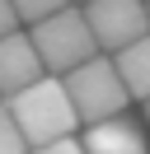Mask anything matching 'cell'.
<instances>
[{"mask_svg": "<svg viewBox=\"0 0 150 154\" xmlns=\"http://www.w3.org/2000/svg\"><path fill=\"white\" fill-rule=\"evenodd\" d=\"M145 131H150V98H145Z\"/></svg>", "mask_w": 150, "mask_h": 154, "instance_id": "cell-12", "label": "cell"}, {"mask_svg": "<svg viewBox=\"0 0 150 154\" xmlns=\"http://www.w3.org/2000/svg\"><path fill=\"white\" fill-rule=\"evenodd\" d=\"M5 107H9V117H14L19 135L28 140V149L52 145V140H66V135L80 131V117H75V107H70V94H66V84L56 75L33 79V84L19 89Z\"/></svg>", "mask_w": 150, "mask_h": 154, "instance_id": "cell-1", "label": "cell"}, {"mask_svg": "<svg viewBox=\"0 0 150 154\" xmlns=\"http://www.w3.org/2000/svg\"><path fill=\"white\" fill-rule=\"evenodd\" d=\"M80 145H84V154H150V131H145V122L117 112L103 122H89Z\"/></svg>", "mask_w": 150, "mask_h": 154, "instance_id": "cell-5", "label": "cell"}, {"mask_svg": "<svg viewBox=\"0 0 150 154\" xmlns=\"http://www.w3.org/2000/svg\"><path fill=\"white\" fill-rule=\"evenodd\" d=\"M28 42H33L42 70L56 75V79H66L75 66H84L89 56H99V42H94L89 23H84V10H75V5H66V10L47 14L42 23H33L28 28Z\"/></svg>", "mask_w": 150, "mask_h": 154, "instance_id": "cell-2", "label": "cell"}, {"mask_svg": "<svg viewBox=\"0 0 150 154\" xmlns=\"http://www.w3.org/2000/svg\"><path fill=\"white\" fill-rule=\"evenodd\" d=\"M0 154H28V140L19 135V126H14L5 103H0Z\"/></svg>", "mask_w": 150, "mask_h": 154, "instance_id": "cell-9", "label": "cell"}, {"mask_svg": "<svg viewBox=\"0 0 150 154\" xmlns=\"http://www.w3.org/2000/svg\"><path fill=\"white\" fill-rule=\"evenodd\" d=\"M14 5V14H19V23H42L47 14H56V10H66L70 0H9Z\"/></svg>", "mask_w": 150, "mask_h": 154, "instance_id": "cell-8", "label": "cell"}, {"mask_svg": "<svg viewBox=\"0 0 150 154\" xmlns=\"http://www.w3.org/2000/svg\"><path fill=\"white\" fill-rule=\"evenodd\" d=\"M61 84H66V94H70V107H75V117H80V126L103 122V117H117V112H127V103H131V94H127V84H122L112 56H89L84 66H75Z\"/></svg>", "mask_w": 150, "mask_h": 154, "instance_id": "cell-3", "label": "cell"}, {"mask_svg": "<svg viewBox=\"0 0 150 154\" xmlns=\"http://www.w3.org/2000/svg\"><path fill=\"white\" fill-rule=\"evenodd\" d=\"M42 61H38L33 42H28V33H9V38H0V94L14 98L19 89H28L33 79H42Z\"/></svg>", "mask_w": 150, "mask_h": 154, "instance_id": "cell-6", "label": "cell"}, {"mask_svg": "<svg viewBox=\"0 0 150 154\" xmlns=\"http://www.w3.org/2000/svg\"><path fill=\"white\" fill-rule=\"evenodd\" d=\"M84 23L103 56H117L122 47L141 42L150 33V5L145 0H84Z\"/></svg>", "mask_w": 150, "mask_h": 154, "instance_id": "cell-4", "label": "cell"}, {"mask_svg": "<svg viewBox=\"0 0 150 154\" xmlns=\"http://www.w3.org/2000/svg\"><path fill=\"white\" fill-rule=\"evenodd\" d=\"M28 154H84V145L75 140V135H66V140H52V145H38V149Z\"/></svg>", "mask_w": 150, "mask_h": 154, "instance_id": "cell-10", "label": "cell"}, {"mask_svg": "<svg viewBox=\"0 0 150 154\" xmlns=\"http://www.w3.org/2000/svg\"><path fill=\"white\" fill-rule=\"evenodd\" d=\"M9 33H19V14L9 0H0V38H9Z\"/></svg>", "mask_w": 150, "mask_h": 154, "instance_id": "cell-11", "label": "cell"}, {"mask_svg": "<svg viewBox=\"0 0 150 154\" xmlns=\"http://www.w3.org/2000/svg\"><path fill=\"white\" fill-rule=\"evenodd\" d=\"M112 66H117L127 94L145 103V98H150V33H145L141 42H131V47H122L117 56H112Z\"/></svg>", "mask_w": 150, "mask_h": 154, "instance_id": "cell-7", "label": "cell"}]
</instances>
